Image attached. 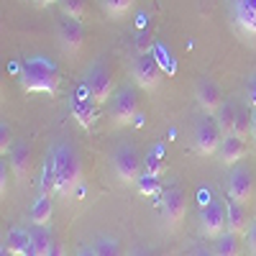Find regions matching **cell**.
Here are the masks:
<instances>
[{"label":"cell","instance_id":"3","mask_svg":"<svg viewBox=\"0 0 256 256\" xmlns=\"http://www.w3.org/2000/svg\"><path fill=\"white\" fill-rule=\"evenodd\" d=\"M113 169H116V177L123 184H136L138 177L144 174V156L138 154L136 146L120 144L113 152Z\"/></svg>","mask_w":256,"mask_h":256},{"label":"cell","instance_id":"27","mask_svg":"<svg viewBox=\"0 0 256 256\" xmlns=\"http://www.w3.org/2000/svg\"><path fill=\"white\" fill-rule=\"evenodd\" d=\"M134 8V0H102V10L110 18H123Z\"/></svg>","mask_w":256,"mask_h":256},{"label":"cell","instance_id":"23","mask_svg":"<svg viewBox=\"0 0 256 256\" xmlns=\"http://www.w3.org/2000/svg\"><path fill=\"white\" fill-rule=\"evenodd\" d=\"M216 256H241V248H238V236L233 233H223L220 238H216Z\"/></svg>","mask_w":256,"mask_h":256},{"label":"cell","instance_id":"32","mask_svg":"<svg viewBox=\"0 0 256 256\" xmlns=\"http://www.w3.org/2000/svg\"><path fill=\"white\" fill-rule=\"evenodd\" d=\"M248 105L256 108V74H251V80H248Z\"/></svg>","mask_w":256,"mask_h":256},{"label":"cell","instance_id":"36","mask_svg":"<svg viewBox=\"0 0 256 256\" xmlns=\"http://www.w3.org/2000/svg\"><path fill=\"white\" fill-rule=\"evenodd\" d=\"M49 256H67V254H64V248H62L59 244H52V251H49Z\"/></svg>","mask_w":256,"mask_h":256},{"label":"cell","instance_id":"24","mask_svg":"<svg viewBox=\"0 0 256 256\" xmlns=\"http://www.w3.org/2000/svg\"><path fill=\"white\" fill-rule=\"evenodd\" d=\"M233 16H236V26H238L244 34L256 36V13H254V10H246V8H236V6H233Z\"/></svg>","mask_w":256,"mask_h":256},{"label":"cell","instance_id":"30","mask_svg":"<svg viewBox=\"0 0 256 256\" xmlns=\"http://www.w3.org/2000/svg\"><path fill=\"white\" fill-rule=\"evenodd\" d=\"M10 148H13V134H10V126L3 120L0 123V154H10Z\"/></svg>","mask_w":256,"mask_h":256},{"label":"cell","instance_id":"5","mask_svg":"<svg viewBox=\"0 0 256 256\" xmlns=\"http://www.w3.org/2000/svg\"><path fill=\"white\" fill-rule=\"evenodd\" d=\"M136 113H138L136 90L126 84V88H120V90L113 95V100H110V123H113L116 128H123V126H128V123H134Z\"/></svg>","mask_w":256,"mask_h":256},{"label":"cell","instance_id":"17","mask_svg":"<svg viewBox=\"0 0 256 256\" xmlns=\"http://www.w3.org/2000/svg\"><path fill=\"white\" fill-rule=\"evenodd\" d=\"M52 236L44 226H36L31 230V238H28V246H26V254L24 256H49L52 251Z\"/></svg>","mask_w":256,"mask_h":256},{"label":"cell","instance_id":"33","mask_svg":"<svg viewBox=\"0 0 256 256\" xmlns=\"http://www.w3.org/2000/svg\"><path fill=\"white\" fill-rule=\"evenodd\" d=\"M148 44H152V38H146V34H138V38H136L138 54H146V52H148Z\"/></svg>","mask_w":256,"mask_h":256},{"label":"cell","instance_id":"9","mask_svg":"<svg viewBox=\"0 0 256 256\" xmlns=\"http://www.w3.org/2000/svg\"><path fill=\"white\" fill-rule=\"evenodd\" d=\"M70 110H72V116L77 118V123L82 128H92L95 126V120H98V100L92 98L88 82H84L82 88L70 98Z\"/></svg>","mask_w":256,"mask_h":256},{"label":"cell","instance_id":"8","mask_svg":"<svg viewBox=\"0 0 256 256\" xmlns=\"http://www.w3.org/2000/svg\"><path fill=\"white\" fill-rule=\"evenodd\" d=\"M162 212H164V223L169 230H177L184 220V212H187V200H184V192L172 184L162 192Z\"/></svg>","mask_w":256,"mask_h":256},{"label":"cell","instance_id":"20","mask_svg":"<svg viewBox=\"0 0 256 256\" xmlns=\"http://www.w3.org/2000/svg\"><path fill=\"white\" fill-rule=\"evenodd\" d=\"M28 238H31V230H24V228H10L8 238H6V246H8L16 256H24V254H26V246H28Z\"/></svg>","mask_w":256,"mask_h":256},{"label":"cell","instance_id":"25","mask_svg":"<svg viewBox=\"0 0 256 256\" xmlns=\"http://www.w3.org/2000/svg\"><path fill=\"white\" fill-rule=\"evenodd\" d=\"M136 187H138L141 195H146V198H154V195H159V192H162V180H159L156 174H148V172H144V174L138 177Z\"/></svg>","mask_w":256,"mask_h":256},{"label":"cell","instance_id":"26","mask_svg":"<svg viewBox=\"0 0 256 256\" xmlns=\"http://www.w3.org/2000/svg\"><path fill=\"white\" fill-rule=\"evenodd\" d=\"M95 256H123V248L116 238H108V236H102L95 241Z\"/></svg>","mask_w":256,"mask_h":256},{"label":"cell","instance_id":"42","mask_svg":"<svg viewBox=\"0 0 256 256\" xmlns=\"http://www.w3.org/2000/svg\"><path fill=\"white\" fill-rule=\"evenodd\" d=\"M134 256H148V254H144V251H134Z\"/></svg>","mask_w":256,"mask_h":256},{"label":"cell","instance_id":"18","mask_svg":"<svg viewBox=\"0 0 256 256\" xmlns=\"http://www.w3.org/2000/svg\"><path fill=\"white\" fill-rule=\"evenodd\" d=\"M52 210H54V205H52V195H41L36 198V202H34V208H31V223L34 226H49V220H52Z\"/></svg>","mask_w":256,"mask_h":256},{"label":"cell","instance_id":"19","mask_svg":"<svg viewBox=\"0 0 256 256\" xmlns=\"http://www.w3.org/2000/svg\"><path fill=\"white\" fill-rule=\"evenodd\" d=\"M236 113H238V105L233 102V100H226V102L220 105V110L216 113V120H218L220 131H223L226 136H230V134H233V123H236Z\"/></svg>","mask_w":256,"mask_h":256},{"label":"cell","instance_id":"40","mask_svg":"<svg viewBox=\"0 0 256 256\" xmlns=\"http://www.w3.org/2000/svg\"><path fill=\"white\" fill-rule=\"evenodd\" d=\"M192 256H216V254H210V251H205V248H198Z\"/></svg>","mask_w":256,"mask_h":256},{"label":"cell","instance_id":"15","mask_svg":"<svg viewBox=\"0 0 256 256\" xmlns=\"http://www.w3.org/2000/svg\"><path fill=\"white\" fill-rule=\"evenodd\" d=\"M246 152H248L246 138L230 134V136L223 138V144H220V148H218V156H220V162H223L226 166H236V164H241V159L246 156Z\"/></svg>","mask_w":256,"mask_h":256},{"label":"cell","instance_id":"37","mask_svg":"<svg viewBox=\"0 0 256 256\" xmlns=\"http://www.w3.org/2000/svg\"><path fill=\"white\" fill-rule=\"evenodd\" d=\"M251 136L256 141V108H251Z\"/></svg>","mask_w":256,"mask_h":256},{"label":"cell","instance_id":"34","mask_svg":"<svg viewBox=\"0 0 256 256\" xmlns=\"http://www.w3.org/2000/svg\"><path fill=\"white\" fill-rule=\"evenodd\" d=\"M236 8H246V10H254L256 13V0H233Z\"/></svg>","mask_w":256,"mask_h":256},{"label":"cell","instance_id":"11","mask_svg":"<svg viewBox=\"0 0 256 256\" xmlns=\"http://www.w3.org/2000/svg\"><path fill=\"white\" fill-rule=\"evenodd\" d=\"M228 198L236 200L241 205H248L254 198V174L251 169L236 164L230 169V177H228Z\"/></svg>","mask_w":256,"mask_h":256},{"label":"cell","instance_id":"4","mask_svg":"<svg viewBox=\"0 0 256 256\" xmlns=\"http://www.w3.org/2000/svg\"><path fill=\"white\" fill-rule=\"evenodd\" d=\"M192 138H195V152L202 156H212L218 154V148L226 138V134L220 131V126L216 120V116H202L195 123V131H192Z\"/></svg>","mask_w":256,"mask_h":256},{"label":"cell","instance_id":"38","mask_svg":"<svg viewBox=\"0 0 256 256\" xmlns=\"http://www.w3.org/2000/svg\"><path fill=\"white\" fill-rule=\"evenodd\" d=\"M77 256H95V248H80Z\"/></svg>","mask_w":256,"mask_h":256},{"label":"cell","instance_id":"35","mask_svg":"<svg viewBox=\"0 0 256 256\" xmlns=\"http://www.w3.org/2000/svg\"><path fill=\"white\" fill-rule=\"evenodd\" d=\"M0 180H3V184H0V192L6 195V190H8V172H6V164L0 166Z\"/></svg>","mask_w":256,"mask_h":256},{"label":"cell","instance_id":"22","mask_svg":"<svg viewBox=\"0 0 256 256\" xmlns=\"http://www.w3.org/2000/svg\"><path fill=\"white\" fill-rule=\"evenodd\" d=\"M41 192L44 195H56V174H54V159L52 154L44 159V166H41Z\"/></svg>","mask_w":256,"mask_h":256},{"label":"cell","instance_id":"16","mask_svg":"<svg viewBox=\"0 0 256 256\" xmlns=\"http://www.w3.org/2000/svg\"><path fill=\"white\" fill-rule=\"evenodd\" d=\"M226 218H228V233H233V236H246V230L251 226L246 205H241V202L228 198V202H226Z\"/></svg>","mask_w":256,"mask_h":256},{"label":"cell","instance_id":"39","mask_svg":"<svg viewBox=\"0 0 256 256\" xmlns=\"http://www.w3.org/2000/svg\"><path fill=\"white\" fill-rule=\"evenodd\" d=\"M0 256H16V254H13V251H10V248L3 244V248H0Z\"/></svg>","mask_w":256,"mask_h":256},{"label":"cell","instance_id":"28","mask_svg":"<svg viewBox=\"0 0 256 256\" xmlns=\"http://www.w3.org/2000/svg\"><path fill=\"white\" fill-rule=\"evenodd\" d=\"M233 134L241 136V138L251 136V113L246 108H241V105H238V113H236V123H233Z\"/></svg>","mask_w":256,"mask_h":256},{"label":"cell","instance_id":"29","mask_svg":"<svg viewBox=\"0 0 256 256\" xmlns=\"http://www.w3.org/2000/svg\"><path fill=\"white\" fill-rule=\"evenodd\" d=\"M144 169H146L148 174L162 177V174H164V169H166V164H164V159H162L159 152H148V154L144 156Z\"/></svg>","mask_w":256,"mask_h":256},{"label":"cell","instance_id":"14","mask_svg":"<svg viewBox=\"0 0 256 256\" xmlns=\"http://www.w3.org/2000/svg\"><path fill=\"white\" fill-rule=\"evenodd\" d=\"M195 98H198L200 110L208 113V116H216V113L220 110V105L226 102V100H223V92H220V88H218V82H212V80H208V77L198 82Z\"/></svg>","mask_w":256,"mask_h":256},{"label":"cell","instance_id":"10","mask_svg":"<svg viewBox=\"0 0 256 256\" xmlns=\"http://www.w3.org/2000/svg\"><path fill=\"white\" fill-rule=\"evenodd\" d=\"M56 41H59V46L62 52H67V54H77L84 44V28L80 20L70 18V16H59L56 20Z\"/></svg>","mask_w":256,"mask_h":256},{"label":"cell","instance_id":"6","mask_svg":"<svg viewBox=\"0 0 256 256\" xmlns=\"http://www.w3.org/2000/svg\"><path fill=\"white\" fill-rule=\"evenodd\" d=\"M131 77H134V82L138 84L141 90L152 92V90L159 88V82H162V67H159V62L146 52V54H138L131 62Z\"/></svg>","mask_w":256,"mask_h":256},{"label":"cell","instance_id":"7","mask_svg":"<svg viewBox=\"0 0 256 256\" xmlns=\"http://www.w3.org/2000/svg\"><path fill=\"white\" fill-rule=\"evenodd\" d=\"M200 228L208 238H220L223 233H228V218H226V205L216 198H210V202L202 205L200 210Z\"/></svg>","mask_w":256,"mask_h":256},{"label":"cell","instance_id":"31","mask_svg":"<svg viewBox=\"0 0 256 256\" xmlns=\"http://www.w3.org/2000/svg\"><path fill=\"white\" fill-rule=\"evenodd\" d=\"M246 246H248V254L256 256V218H254V223L246 230Z\"/></svg>","mask_w":256,"mask_h":256},{"label":"cell","instance_id":"1","mask_svg":"<svg viewBox=\"0 0 256 256\" xmlns=\"http://www.w3.org/2000/svg\"><path fill=\"white\" fill-rule=\"evenodd\" d=\"M52 159H54V174H56V195L59 198H70L72 192L82 184V159L67 144H56L52 148Z\"/></svg>","mask_w":256,"mask_h":256},{"label":"cell","instance_id":"12","mask_svg":"<svg viewBox=\"0 0 256 256\" xmlns=\"http://www.w3.org/2000/svg\"><path fill=\"white\" fill-rule=\"evenodd\" d=\"M88 88H90V92H92V98L98 100V105H102V102H108V100H113V74H110V70L105 67L102 62H98V64H92V70L88 72Z\"/></svg>","mask_w":256,"mask_h":256},{"label":"cell","instance_id":"13","mask_svg":"<svg viewBox=\"0 0 256 256\" xmlns=\"http://www.w3.org/2000/svg\"><path fill=\"white\" fill-rule=\"evenodd\" d=\"M10 169L20 184H26L31 180V169H34V148L28 141H16L10 148Z\"/></svg>","mask_w":256,"mask_h":256},{"label":"cell","instance_id":"2","mask_svg":"<svg viewBox=\"0 0 256 256\" xmlns=\"http://www.w3.org/2000/svg\"><path fill=\"white\" fill-rule=\"evenodd\" d=\"M59 72L52 62L46 59H38V56H31L24 62L20 67V90L26 92H46V95H54L59 90Z\"/></svg>","mask_w":256,"mask_h":256},{"label":"cell","instance_id":"21","mask_svg":"<svg viewBox=\"0 0 256 256\" xmlns=\"http://www.w3.org/2000/svg\"><path fill=\"white\" fill-rule=\"evenodd\" d=\"M56 6H59L62 16H70V18L80 20V24L88 20V3L84 0H59Z\"/></svg>","mask_w":256,"mask_h":256},{"label":"cell","instance_id":"41","mask_svg":"<svg viewBox=\"0 0 256 256\" xmlns=\"http://www.w3.org/2000/svg\"><path fill=\"white\" fill-rule=\"evenodd\" d=\"M34 3H38V6H52V3H59V0H34Z\"/></svg>","mask_w":256,"mask_h":256}]
</instances>
